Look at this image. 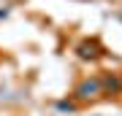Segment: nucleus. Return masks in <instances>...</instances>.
<instances>
[{"mask_svg":"<svg viewBox=\"0 0 122 116\" xmlns=\"http://www.w3.org/2000/svg\"><path fill=\"white\" fill-rule=\"evenodd\" d=\"M95 92H98V81H92V84H84L81 89H79V97H95Z\"/></svg>","mask_w":122,"mask_h":116,"instance_id":"nucleus-1","label":"nucleus"}]
</instances>
